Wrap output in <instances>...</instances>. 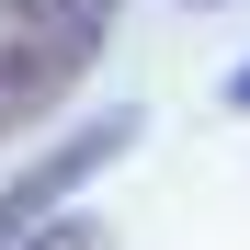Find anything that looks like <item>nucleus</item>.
I'll use <instances>...</instances> for the list:
<instances>
[{
    "mask_svg": "<svg viewBox=\"0 0 250 250\" xmlns=\"http://www.w3.org/2000/svg\"><path fill=\"white\" fill-rule=\"evenodd\" d=\"M228 114H250V57H239V68H228Z\"/></svg>",
    "mask_w": 250,
    "mask_h": 250,
    "instance_id": "nucleus-4",
    "label": "nucleus"
},
{
    "mask_svg": "<svg viewBox=\"0 0 250 250\" xmlns=\"http://www.w3.org/2000/svg\"><path fill=\"white\" fill-rule=\"evenodd\" d=\"M125 148H137V114H103V125H68V137H46L12 182H0V250H12V239H34L46 216H68V193H91Z\"/></svg>",
    "mask_w": 250,
    "mask_h": 250,
    "instance_id": "nucleus-2",
    "label": "nucleus"
},
{
    "mask_svg": "<svg viewBox=\"0 0 250 250\" xmlns=\"http://www.w3.org/2000/svg\"><path fill=\"white\" fill-rule=\"evenodd\" d=\"M12 250H114V228H103V216H80V205H68V216H46L34 239H12Z\"/></svg>",
    "mask_w": 250,
    "mask_h": 250,
    "instance_id": "nucleus-3",
    "label": "nucleus"
},
{
    "mask_svg": "<svg viewBox=\"0 0 250 250\" xmlns=\"http://www.w3.org/2000/svg\"><path fill=\"white\" fill-rule=\"evenodd\" d=\"M125 0H0V137H46L103 68Z\"/></svg>",
    "mask_w": 250,
    "mask_h": 250,
    "instance_id": "nucleus-1",
    "label": "nucleus"
}]
</instances>
